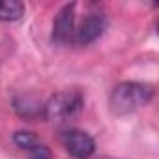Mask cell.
<instances>
[{
    "instance_id": "6da1fadb",
    "label": "cell",
    "mask_w": 159,
    "mask_h": 159,
    "mask_svg": "<svg viewBox=\"0 0 159 159\" xmlns=\"http://www.w3.org/2000/svg\"><path fill=\"white\" fill-rule=\"evenodd\" d=\"M153 98V86L144 83H120L111 94V109L114 114H131L146 107Z\"/></svg>"
},
{
    "instance_id": "7a4b0ae2",
    "label": "cell",
    "mask_w": 159,
    "mask_h": 159,
    "mask_svg": "<svg viewBox=\"0 0 159 159\" xmlns=\"http://www.w3.org/2000/svg\"><path fill=\"white\" fill-rule=\"evenodd\" d=\"M83 107V96L73 90L58 92L54 94L45 105H43V118L49 122H66L73 118Z\"/></svg>"
},
{
    "instance_id": "3957f363",
    "label": "cell",
    "mask_w": 159,
    "mask_h": 159,
    "mask_svg": "<svg viewBox=\"0 0 159 159\" xmlns=\"http://www.w3.org/2000/svg\"><path fill=\"white\" fill-rule=\"evenodd\" d=\"M62 144L67 150V153L73 155L75 159H88L94 153V150H96L94 139L88 133L79 131V129L66 131L64 137H62Z\"/></svg>"
},
{
    "instance_id": "277c9868",
    "label": "cell",
    "mask_w": 159,
    "mask_h": 159,
    "mask_svg": "<svg viewBox=\"0 0 159 159\" xmlns=\"http://www.w3.org/2000/svg\"><path fill=\"white\" fill-rule=\"evenodd\" d=\"M52 39L60 45L75 39V4H66L56 13L52 23Z\"/></svg>"
},
{
    "instance_id": "5b68a950",
    "label": "cell",
    "mask_w": 159,
    "mask_h": 159,
    "mask_svg": "<svg viewBox=\"0 0 159 159\" xmlns=\"http://www.w3.org/2000/svg\"><path fill=\"white\" fill-rule=\"evenodd\" d=\"M105 26H107L105 15H101V13H90L83 21V25L79 26V30H75V41L79 45H88V43L96 41L103 34Z\"/></svg>"
},
{
    "instance_id": "8992f818",
    "label": "cell",
    "mask_w": 159,
    "mask_h": 159,
    "mask_svg": "<svg viewBox=\"0 0 159 159\" xmlns=\"http://www.w3.org/2000/svg\"><path fill=\"white\" fill-rule=\"evenodd\" d=\"M13 107H15V111H17L19 116L28 118V120H30V118H36V116H39V114H43V105H41L39 101H36L34 98H30V96L17 98L15 103H13Z\"/></svg>"
},
{
    "instance_id": "52a82bcc",
    "label": "cell",
    "mask_w": 159,
    "mask_h": 159,
    "mask_svg": "<svg viewBox=\"0 0 159 159\" xmlns=\"http://www.w3.org/2000/svg\"><path fill=\"white\" fill-rule=\"evenodd\" d=\"M25 15V6L17 0H0V21H17Z\"/></svg>"
},
{
    "instance_id": "ba28073f",
    "label": "cell",
    "mask_w": 159,
    "mask_h": 159,
    "mask_svg": "<svg viewBox=\"0 0 159 159\" xmlns=\"http://www.w3.org/2000/svg\"><path fill=\"white\" fill-rule=\"evenodd\" d=\"M13 142L19 148H23V150H30L36 144H39L38 137L34 133H30V131H17V133H13Z\"/></svg>"
},
{
    "instance_id": "9c48e42d",
    "label": "cell",
    "mask_w": 159,
    "mask_h": 159,
    "mask_svg": "<svg viewBox=\"0 0 159 159\" xmlns=\"http://www.w3.org/2000/svg\"><path fill=\"white\" fill-rule=\"evenodd\" d=\"M30 159H51V150L43 144H36L34 148L28 150Z\"/></svg>"
}]
</instances>
